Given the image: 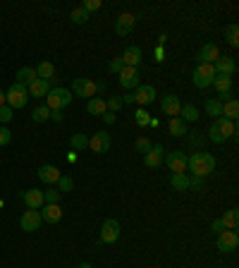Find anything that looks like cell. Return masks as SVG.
Returning a JSON list of instances; mask_svg holds the SVG:
<instances>
[{"label":"cell","instance_id":"d4e9b609","mask_svg":"<svg viewBox=\"0 0 239 268\" xmlns=\"http://www.w3.org/2000/svg\"><path fill=\"white\" fill-rule=\"evenodd\" d=\"M223 117H225V120H232V122L239 117V101L234 96L223 103Z\"/></svg>","mask_w":239,"mask_h":268},{"label":"cell","instance_id":"f1b7e54d","mask_svg":"<svg viewBox=\"0 0 239 268\" xmlns=\"http://www.w3.org/2000/svg\"><path fill=\"white\" fill-rule=\"evenodd\" d=\"M223 225H225V230H237L239 225V211L237 208H230V211H225V216H223Z\"/></svg>","mask_w":239,"mask_h":268},{"label":"cell","instance_id":"4316f807","mask_svg":"<svg viewBox=\"0 0 239 268\" xmlns=\"http://www.w3.org/2000/svg\"><path fill=\"white\" fill-rule=\"evenodd\" d=\"M168 130H170L172 137H187V122L182 120V117H170Z\"/></svg>","mask_w":239,"mask_h":268},{"label":"cell","instance_id":"836d02e7","mask_svg":"<svg viewBox=\"0 0 239 268\" xmlns=\"http://www.w3.org/2000/svg\"><path fill=\"white\" fill-rule=\"evenodd\" d=\"M31 120H34V122H46V120H50V108H48V105H39V108H34Z\"/></svg>","mask_w":239,"mask_h":268},{"label":"cell","instance_id":"2e32d148","mask_svg":"<svg viewBox=\"0 0 239 268\" xmlns=\"http://www.w3.org/2000/svg\"><path fill=\"white\" fill-rule=\"evenodd\" d=\"M213 69H215V75H225V77H232L237 72V62L232 58H227V55H220L218 60L213 62Z\"/></svg>","mask_w":239,"mask_h":268},{"label":"cell","instance_id":"d590c367","mask_svg":"<svg viewBox=\"0 0 239 268\" xmlns=\"http://www.w3.org/2000/svg\"><path fill=\"white\" fill-rule=\"evenodd\" d=\"M75 189V180L67 177V175H60V180H58V192H72Z\"/></svg>","mask_w":239,"mask_h":268},{"label":"cell","instance_id":"484cf974","mask_svg":"<svg viewBox=\"0 0 239 268\" xmlns=\"http://www.w3.org/2000/svg\"><path fill=\"white\" fill-rule=\"evenodd\" d=\"M36 77L39 79H48V82H55V67H53V62H39V67H36Z\"/></svg>","mask_w":239,"mask_h":268},{"label":"cell","instance_id":"816d5d0a","mask_svg":"<svg viewBox=\"0 0 239 268\" xmlns=\"http://www.w3.org/2000/svg\"><path fill=\"white\" fill-rule=\"evenodd\" d=\"M96 91H105V82H96Z\"/></svg>","mask_w":239,"mask_h":268},{"label":"cell","instance_id":"681fc988","mask_svg":"<svg viewBox=\"0 0 239 268\" xmlns=\"http://www.w3.org/2000/svg\"><path fill=\"white\" fill-rule=\"evenodd\" d=\"M156 60H158V62H163V60H165V50H163V46H158V48H156Z\"/></svg>","mask_w":239,"mask_h":268},{"label":"cell","instance_id":"7402d4cb","mask_svg":"<svg viewBox=\"0 0 239 268\" xmlns=\"http://www.w3.org/2000/svg\"><path fill=\"white\" fill-rule=\"evenodd\" d=\"M120 58H122L124 67H139L141 65V48L139 46H130Z\"/></svg>","mask_w":239,"mask_h":268},{"label":"cell","instance_id":"b9f144b4","mask_svg":"<svg viewBox=\"0 0 239 268\" xmlns=\"http://www.w3.org/2000/svg\"><path fill=\"white\" fill-rule=\"evenodd\" d=\"M10 141H12V132L3 124V127H0V146H7Z\"/></svg>","mask_w":239,"mask_h":268},{"label":"cell","instance_id":"db71d44e","mask_svg":"<svg viewBox=\"0 0 239 268\" xmlns=\"http://www.w3.org/2000/svg\"><path fill=\"white\" fill-rule=\"evenodd\" d=\"M79 268H94V266H91V263H82V266H79Z\"/></svg>","mask_w":239,"mask_h":268},{"label":"cell","instance_id":"f907efd6","mask_svg":"<svg viewBox=\"0 0 239 268\" xmlns=\"http://www.w3.org/2000/svg\"><path fill=\"white\" fill-rule=\"evenodd\" d=\"M50 117L55 122H62V110H50Z\"/></svg>","mask_w":239,"mask_h":268},{"label":"cell","instance_id":"f546056e","mask_svg":"<svg viewBox=\"0 0 239 268\" xmlns=\"http://www.w3.org/2000/svg\"><path fill=\"white\" fill-rule=\"evenodd\" d=\"M69 144H72L75 151H84V149H89V137H86L84 132H77V134H72Z\"/></svg>","mask_w":239,"mask_h":268},{"label":"cell","instance_id":"8fae6325","mask_svg":"<svg viewBox=\"0 0 239 268\" xmlns=\"http://www.w3.org/2000/svg\"><path fill=\"white\" fill-rule=\"evenodd\" d=\"M139 82H141V79H139L137 67H122V72H120V86H122V89H127V91L137 89Z\"/></svg>","mask_w":239,"mask_h":268},{"label":"cell","instance_id":"f6af8a7d","mask_svg":"<svg viewBox=\"0 0 239 268\" xmlns=\"http://www.w3.org/2000/svg\"><path fill=\"white\" fill-rule=\"evenodd\" d=\"M101 5H103L101 0H84V5H82V7H84V10H86V12L91 14V12H96V10H98V7H101Z\"/></svg>","mask_w":239,"mask_h":268},{"label":"cell","instance_id":"e575fe53","mask_svg":"<svg viewBox=\"0 0 239 268\" xmlns=\"http://www.w3.org/2000/svg\"><path fill=\"white\" fill-rule=\"evenodd\" d=\"M69 20L75 22V24H86V22L91 20V14L84 10V7H77V10H72V14H69Z\"/></svg>","mask_w":239,"mask_h":268},{"label":"cell","instance_id":"6da1fadb","mask_svg":"<svg viewBox=\"0 0 239 268\" xmlns=\"http://www.w3.org/2000/svg\"><path fill=\"white\" fill-rule=\"evenodd\" d=\"M187 168H189V172H194V177H206L215 170V158H213V153L206 151L191 153L187 158Z\"/></svg>","mask_w":239,"mask_h":268},{"label":"cell","instance_id":"8d00e7d4","mask_svg":"<svg viewBox=\"0 0 239 268\" xmlns=\"http://www.w3.org/2000/svg\"><path fill=\"white\" fill-rule=\"evenodd\" d=\"M227 43H230L232 48L239 46V27L237 24H230V27H227Z\"/></svg>","mask_w":239,"mask_h":268},{"label":"cell","instance_id":"f5cc1de1","mask_svg":"<svg viewBox=\"0 0 239 268\" xmlns=\"http://www.w3.org/2000/svg\"><path fill=\"white\" fill-rule=\"evenodd\" d=\"M0 105H5V91H0Z\"/></svg>","mask_w":239,"mask_h":268},{"label":"cell","instance_id":"f35d334b","mask_svg":"<svg viewBox=\"0 0 239 268\" xmlns=\"http://www.w3.org/2000/svg\"><path fill=\"white\" fill-rule=\"evenodd\" d=\"M12 117H14V110L10 108V105H0V122L7 124Z\"/></svg>","mask_w":239,"mask_h":268},{"label":"cell","instance_id":"7dc6e473","mask_svg":"<svg viewBox=\"0 0 239 268\" xmlns=\"http://www.w3.org/2000/svg\"><path fill=\"white\" fill-rule=\"evenodd\" d=\"M101 117H103V122H105V124H113L117 120V115H115V113H110V110H108V113H103Z\"/></svg>","mask_w":239,"mask_h":268},{"label":"cell","instance_id":"ac0fdd59","mask_svg":"<svg viewBox=\"0 0 239 268\" xmlns=\"http://www.w3.org/2000/svg\"><path fill=\"white\" fill-rule=\"evenodd\" d=\"M179 108H182V103H179V96H175V94H168V96L160 98V110H163L165 115L177 117Z\"/></svg>","mask_w":239,"mask_h":268},{"label":"cell","instance_id":"d6a6232c","mask_svg":"<svg viewBox=\"0 0 239 268\" xmlns=\"http://www.w3.org/2000/svg\"><path fill=\"white\" fill-rule=\"evenodd\" d=\"M206 113L218 120V117H223V103H220L218 98H208V101H206Z\"/></svg>","mask_w":239,"mask_h":268},{"label":"cell","instance_id":"1f68e13d","mask_svg":"<svg viewBox=\"0 0 239 268\" xmlns=\"http://www.w3.org/2000/svg\"><path fill=\"white\" fill-rule=\"evenodd\" d=\"M170 185H172V189H175V192H187V189H189V177H187V175H182V172H179V175H172Z\"/></svg>","mask_w":239,"mask_h":268},{"label":"cell","instance_id":"9c48e42d","mask_svg":"<svg viewBox=\"0 0 239 268\" xmlns=\"http://www.w3.org/2000/svg\"><path fill=\"white\" fill-rule=\"evenodd\" d=\"M41 223H43L41 213H39V211H31V208H27L20 218V227L24 230V233H36V230L41 227Z\"/></svg>","mask_w":239,"mask_h":268},{"label":"cell","instance_id":"83f0119b","mask_svg":"<svg viewBox=\"0 0 239 268\" xmlns=\"http://www.w3.org/2000/svg\"><path fill=\"white\" fill-rule=\"evenodd\" d=\"M177 117H182L187 124L196 122V120H198V108H196V105H191V103H187V105H182V108H179V115Z\"/></svg>","mask_w":239,"mask_h":268},{"label":"cell","instance_id":"d6986e66","mask_svg":"<svg viewBox=\"0 0 239 268\" xmlns=\"http://www.w3.org/2000/svg\"><path fill=\"white\" fill-rule=\"evenodd\" d=\"M50 84L53 82H48V79H39L36 77L34 82L27 86V91H29V96H34V98H46L48 96V91H50Z\"/></svg>","mask_w":239,"mask_h":268},{"label":"cell","instance_id":"7a4b0ae2","mask_svg":"<svg viewBox=\"0 0 239 268\" xmlns=\"http://www.w3.org/2000/svg\"><path fill=\"white\" fill-rule=\"evenodd\" d=\"M29 103V91L24 84H17L14 82L10 89L5 91V105H10V108H24V105Z\"/></svg>","mask_w":239,"mask_h":268},{"label":"cell","instance_id":"52a82bcc","mask_svg":"<svg viewBox=\"0 0 239 268\" xmlns=\"http://www.w3.org/2000/svg\"><path fill=\"white\" fill-rule=\"evenodd\" d=\"M168 160V168L172 170V175H187V153L185 151H170V153H165V158Z\"/></svg>","mask_w":239,"mask_h":268},{"label":"cell","instance_id":"9a60e30c","mask_svg":"<svg viewBox=\"0 0 239 268\" xmlns=\"http://www.w3.org/2000/svg\"><path fill=\"white\" fill-rule=\"evenodd\" d=\"M36 175H39V180H41V182H46L48 187H53V185H58V180H60V175L62 172L58 170V168H55V165H41V168H39V170H36Z\"/></svg>","mask_w":239,"mask_h":268},{"label":"cell","instance_id":"4fadbf2b","mask_svg":"<svg viewBox=\"0 0 239 268\" xmlns=\"http://www.w3.org/2000/svg\"><path fill=\"white\" fill-rule=\"evenodd\" d=\"M156 101V89L151 84H139L137 91H134V103L139 105H149Z\"/></svg>","mask_w":239,"mask_h":268},{"label":"cell","instance_id":"44dd1931","mask_svg":"<svg viewBox=\"0 0 239 268\" xmlns=\"http://www.w3.org/2000/svg\"><path fill=\"white\" fill-rule=\"evenodd\" d=\"M215 127H218V134L223 139H230V137H237V124L232 122V120H225V117H218V120H215Z\"/></svg>","mask_w":239,"mask_h":268},{"label":"cell","instance_id":"ffe728a7","mask_svg":"<svg viewBox=\"0 0 239 268\" xmlns=\"http://www.w3.org/2000/svg\"><path fill=\"white\" fill-rule=\"evenodd\" d=\"M218 58H220V48L215 46V43H206L204 48L198 50V55H196V60L198 62H206V65H213Z\"/></svg>","mask_w":239,"mask_h":268},{"label":"cell","instance_id":"60d3db41","mask_svg":"<svg viewBox=\"0 0 239 268\" xmlns=\"http://www.w3.org/2000/svg\"><path fill=\"white\" fill-rule=\"evenodd\" d=\"M134 146H137V151H139V153H149V151H151V146H153V144H151V141H149L146 137H139V139H137V144H134Z\"/></svg>","mask_w":239,"mask_h":268},{"label":"cell","instance_id":"ba28073f","mask_svg":"<svg viewBox=\"0 0 239 268\" xmlns=\"http://www.w3.org/2000/svg\"><path fill=\"white\" fill-rule=\"evenodd\" d=\"M239 247V235L234 230H223L218 235V249L223 254H230V252H237Z\"/></svg>","mask_w":239,"mask_h":268},{"label":"cell","instance_id":"ee69618b","mask_svg":"<svg viewBox=\"0 0 239 268\" xmlns=\"http://www.w3.org/2000/svg\"><path fill=\"white\" fill-rule=\"evenodd\" d=\"M122 67H124L122 58H115V60L108 62V69H110V72H115V75H120V72H122Z\"/></svg>","mask_w":239,"mask_h":268},{"label":"cell","instance_id":"74e56055","mask_svg":"<svg viewBox=\"0 0 239 268\" xmlns=\"http://www.w3.org/2000/svg\"><path fill=\"white\" fill-rule=\"evenodd\" d=\"M58 201H60V192L55 187H48L43 192V204H58Z\"/></svg>","mask_w":239,"mask_h":268},{"label":"cell","instance_id":"ab89813d","mask_svg":"<svg viewBox=\"0 0 239 268\" xmlns=\"http://www.w3.org/2000/svg\"><path fill=\"white\" fill-rule=\"evenodd\" d=\"M134 120H137V124L139 127H146V124H149V113H146V108H139L137 110V115H134Z\"/></svg>","mask_w":239,"mask_h":268},{"label":"cell","instance_id":"5b68a950","mask_svg":"<svg viewBox=\"0 0 239 268\" xmlns=\"http://www.w3.org/2000/svg\"><path fill=\"white\" fill-rule=\"evenodd\" d=\"M120 240V223L115 218H105L101 225V242L103 244H115Z\"/></svg>","mask_w":239,"mask_h":268},{"label":"cell","instance_id":"8992f818","mask_svg":"<svg viewBox=\"0 0 239 268\" xmlns=\"http://www.w3.org/2000/svg\"><path fill=\"white\" fill-rule=\"evenodd\" d=\"M72 94L79 98H94L96 96V82L86 79V77H77L72 82Z\"/></svg>","mask_w":239,"mask_h":268},{"label":"cell","instance_id":"603a6c76","mask_svg":"<svg viewBox=\"0 0 239 268\" xmlns=\"http://www.w3.org/2000/svg\"><path fill=\"white\" fill-rule=\"evenodd\" d=\"M39 213H41V220H46V223H50V225H53V223H58V220L62 218V211H60V206H58V204H46V206H41V211H39Z\"/></svg>","mask_w":239,"mask_h":268},{"label":"cell","instance_id":"277c9868","mask_svg":"<svg viewBox=\"0 0 239 268\" xmlns=\"http://www.w3.org/2000/svg\"><path fill=\"white\" fill-rule=\"evenodd\" d=\"M72 91H67V89H50L48 91V96H46V105L50 110H62L65 105H69L72 103Z\"/></svg>","mask_w":239,"mask_h":268},{"label":"cell","instance_id":"bcb514c9","mask_svg":"<svg viewBox=\"0 0 239 268\" xmlns=\"http://www.w3.org/2000/svg\"><path fill=\"white\" fill-rule=\"evenodd\" d=\"M211 230H213V233H215V235H220V233H223V230H225V225H223V220H213V223H211Z\"/></svg>","mask_w":239,"mask_h":268},{"label":"cell","instance_id":"e0dca14e","mask_svg":"<svg viewBox=\"0 0 239 268\" xmlns=\"http://www.w3.org/2000/svg\"><path fill=\"white\" fill-rule=\"evenodd\" d=\"M163 158H165V149L160 144H153L149 153H143V163H146V168H160Z\"/></svg>","mask_w":239,"mask_h":268},{"label":"cell","instance_id":"7c38bea8","mask_svg":"<svg viewBox=\"0 0 239 268\" xmlns=\"http://www.w3.org/2000/svg\"><path fill=\"white\" fill-rule=\"evenodd\" d=\"M134 24H137V17H134V14H130V12L120 14V17L115 20V34L117 36H130Z\"/></svg>","mask_w":239,"mask_h":268},{"label":"cell","instance_id":"4dcf8cb0","mask_svg":"<svg viewBox=\"0 0 239 268\" xmlns=\"http://www.w3.org/2000/svg\"><path fill=\"white\" fill-rule=\"evenodd\" d=\"M34 79H36V69L34 67H22L20 72H17V84H24V86H29Z\"/></svg>","mask_w":239,"mask_h":268},{"label":"cell","instance_id":"cb8c5ba5","mask_svg":"<svg viewBox=\"0 0 239 268\" xmlns=\"http://www.w3.org/2000/svg\"><path fill=\"white\" fill-rule=\"evenodd\" d=\"M86 110H89V115H103V113H108L105 98H101V96L89 98V103H86Z\"/></svg>","mask_w":239,"mask_h":268},{"label":"cell","instance_id":"c3c4849f","mask_svg":"<svg viewBox=\"0 0 239 268\" xmlns=\"http://www.w3.org/2000/svg\"><path fill=\"white\" fill-rule=\"evenodd\" d=\"M120 101H122V105H132L134 103V94H127V96H122Z\"/></svg>","mask_w":239,"mask_h":268},{"label":"cell","instance_id":"3957f363","mask_svg":"<svg viewBox=\"0 0 239 268\" xmlns=\"http://www.w3.org/2000/svg\"><path fill=\"white\" fill-rule=\"evenodd\" d=\"M213 79H215V69H213V65L198 62V67L194 69V75H191L194 86H196V89H208V86H213Z\"/></svg>","mask_w":239,"mask_h":268},{"label":"cell","instance_id":"5bb4252c","mask_svg":"<svg viewBox=\"0 0 239 268\" xmlns=\"http://www.w3.org/2000/svg\"><path fill=\"white\" fill-rule=\"evenodd\" d=\"M22 201H24L27 208H31V211H41L43 192H41V189H24V192H22Z\"/></svg>","mask_w":239,"mask_h":268},{"label":"cell","instance_id":"7bdbcfd3","mask_svg":"<svg viewBox=\"0 0 239 268\" xmlns=\"http://www.w3.org/2000/svg\"><path fill=\"white\" fill-rule=\"evenodd\" d=\"M105 105H108V110H110V113H117V110L122 108V101H120V98H117V96H110L108 101H105Z\"/></svg>","mask_w":239,"mask_h":268},{"label":"cell","instance_id":"30bf717a","mask_svg":"<svg viewBox=\"0 0 239 268\" xmlns=\"http://www.w3.org/2000/svg\"><path fill=\"white\" fill-rule=\"evenodd\" d=\"M89 149L94 153H108L110 151V134L105 130L96 132L94 137L89 139Z\"/></svg>","mask_w":239,"mask_h":268}]
</instances>
